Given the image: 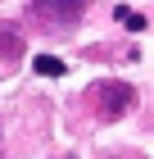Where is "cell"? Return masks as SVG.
<instances>
[{"mask_svg":"<svg viewBox=\"0 0 154 159\" xmlns=\"http://www.w3.org/2000/svg\"><path fill=\"white\" fill-rule=\"evenodd\" d=\"M32 14L46 18V23H55V27H64V23L82 18V0H32Z\"/></svg>","mask_w":154,"mask_h":159,"instance_id":"cell-1","label":"cell"},{"mask_svg":"<svg viewBox=\"0 0 154 159\" xmlns=\"http://www.w3.org/2000/svg\"><path fill=\"white\" fill-rule=\"evenodd\" d=\"M95 100L104 105V114H109V118H118V114H127V109H131L136 91H131L127 82H100V86H95Z\"/></svg>","mask_w":154,"mask_h":159,"instance_id":"cell-2","label":"cell"},{"mask_svg":"<svg viewBox=\"0 0 154 159\" xmlns=\"http://www.w3.org/2000/svg\"><path fill=\"white\" fill-rule=\"evenodd\" d=\"M23 50V41H18V32H14L9 23H0V59H14Z\"/></svg>","mask_w":154,"mask_h":159,"instance_id":"cell-3","label":"cell"},{"mask_svg":"<svg viewBox=\"0 0 154 159\" xmlns=\"http://www.w3.org/2000/svg\"><path fill=\"white\" fill-rule=\"evenodd\" d=\"M32 68H36L41 77H64V73H68V68H64V59H55V55H36Z\"/></svg>","mask_w":154,"mask_h":159,"instance_id":"cell-4","label":"cell"},{"mask_svg":"<svg viewBox=\"0 0 154 159\" xmlns=\"http://www.w3.org/2000/svg\"><path fill=\"white\" fill-rule=\"evenodd\" d=\"M118 18L131 27V32H141V27H145V18H141V14H131V9H118Z\"/></svg>","mask_w":154,"mask_h":159,"instance_id":"cell-5","label":"cell"}]
</instances>
